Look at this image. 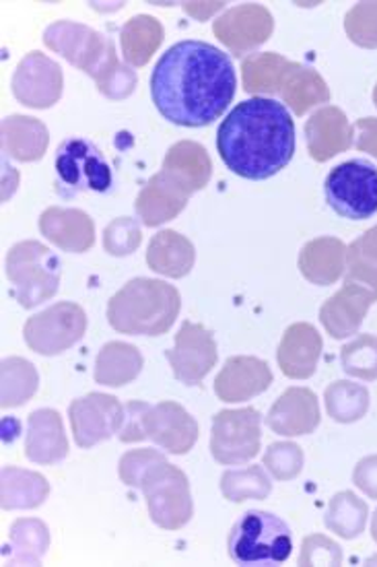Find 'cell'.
<instances>
[{"instance_id": "25", "label": "cell", "mask_w": 377, "mask_h": 567, "mask_svg": "<svg viewBox=\"0 0 377 567\" xmlns=\"http://www.w3.org/2000/svg\"><path fill=\"white\" fill-rule=\"evenodd\" d=\"M374 102H376V105H377V85H376V90H374Z\"/></svg>"}, {"instance_id": "4", "label": "cell", "mask_w": 377, "mask_h": 567, "mask_svg": "<svg viewBox=\"0 0 377 567\" xmlns=\"http://www.w3.org/2000/svg\"><path fill=\"white\" fill-rule=\"evenodd\" d=\"M56 188L64 198L78 193L106 195L114 188V172L104 153L87 138L71 136L56 150Z\"/></svg>"}, {"instance_id": "23", "label": "cell", "mask_w": 377, "mask_h": 567, "mask_svg": "<svg viewBox=\"0 0 377 567\" xmlns=\"http://www.w3.org/2000/svg\"><path fill=\"white\" fill-rule=\"evenodd\" d=\"M357 128V150L371 153L377 157V118H363L355 124Z\"/></svg>"}, {"instance_id": "8", "label": "cell", "mask_w": 377, "mask_h": 567, "mask_svg": "<svg viewBox=\"0 0 377 567\" xmlns=\"http://www.w3.org/2000/svg\"><path fill=\"white\" fill-rule=\"evenodd\" d=\"M310 155L316 162H326L334 155L350 147V126L338 107H324L316 112L305 124Z\"/></svg>"}, {"instance_id": "3", "label": "cell", "mask_w": 377, "mask_h": 567, "mask_svg": "<svg viewBox=\"0 0 377 567\" xmlns=\"http://www.w3.org/2000/svg\"><path fill=\"white\" fill-rule=\"evenodd\" d=\"M227 551L240 566L285 564L293 553V535L283 518L271 512L250 509L231 526Z\"/></svg>"}, {"instance_id": "7", "label": "cell", "mask_w": 377, "mask_h": 567, "mask_svg": "<svg viewBox=\"0 0 377 567\" xmlns=\"http://www.w3.org/2000/svg\"><path fill=\"white\" fill-rule=\"evenodd\" d=\"M376 299L377 293L367 291L362 285L347 284L333 299H328L322 306V324L334 339L350 337L359 330L365 313Z\"/></svg>"}, {"instance_id": "21", "label": "cell", "mask_w": 377, "mask_h": 567, "mask_svg": "<svg viewBox=\"0 0 377 567\" xmlns=\"http://www.w3.org/2000/svg\"><path fill=\"white\" fill-rule=\"evenodd\" d=\"M269 463L272 464L271 468L276 477H295L302 471V449L293 446V444H274V446H271Z\"/></svg>"}, {"instance_id": "19", "label": "cell", "mask_w": 377, "mask_h": 567, "mask_svg": "<svg viewBox=\"0 0 377 567\" xmlns=\"http://www.w3.org/2000/svg\"><path fill=\"white\" fill-rule=\"evenodd\" d=\"M345 30L353 44L377 48V2H359L345 17Z\"/></svg>"}, {"instance_id": "5", "label": "cell", "mask_w": 377, "mask_h": 567, "mask_svg": "<svg viewBox=\"0 0 377 567\" xmlns=\"http://www.w3.org/2000/svg\"><path fill=\"white\" fill-rule=\"evenodd\" d=\"M328 207L350 221L371 219L377 213V167L367 159L336 165L324 182Z\"/></svg>"}, {"instance_id": "12", "label": "cell", "mask_w": 377, "mask_h": 567, "mask_svg": "<svg viewBox=\"0 0 377 567\" xmlns=\"http://www.w3.org/2000/svg\"><path fill=\"white\" fill-rule=\"evenodd\" d=\"M345 252L347 250L338 239L320 238L310 241L300 258L305 279L316 285H333L338 281L345 269Z\"/></svg>"}, {"instance_id": "17", "label": "cell", "mask_w": 377, "mask_h": 567, "mask_svg": "<svg viewBox=\"0 0 377 567\" xmlns=\"http://www.w3.org/2000/svg\"><path fill=\"white\" fill-rule=\"evenodd\" d=\"M367 508L353 493H338L334 497L331 514L326 516V526L341 537L353 538L363 533Z\"/></svg>"}, {"instance_id": "11", "label": "cell", "mask_w": 377, "mask_h": 567, "mask_svg": "<svg viewBox=\"0 0 377 567\" xmlns=\"http://www.w3.org/2000/svg\"><path fill=\"white\" fill-rule=\"evenodd\" d=\"M281 93L297 116L305 114L310 107L326 104L331 100L328 85L317 75V71L297 62H289L281 81Z\"/></svg>"}, {"instance_id": "13", "label": "cell", "mask_w": 377, "mask_h": 567, "mask_svg": "<svg viewBox=\"0 0 377 567\" xmlns=\"http://www.w3.org/2000/svg\"><path fill=\"white\" fill-rule=\"evenodd\" d=\"M217 28L233 30L231 35L221 38V42L229 45L235 54H242L245 50V42H248V48H256L258 44H264L269 40V35L272 33V17L264 7L250 4L245 25H238L231 17L226 16L223 19H219Z\"/></svg>"}, {"instance_id": "9", "label": "cell", "mask_w": 377, "mask_h": 567, "mask_svg": "<svg viewBox=\"0 0 377 567\" xmlns=\"http://www.w3.org/2000/svg\"><path fill=\"white\" fill-rule=\"evenodd\" d=\"M269 423L272 430L285 435L314 432L320 423L316 394L305 389L287 390L283 399L272 406Z\"/></svg>"}, {"instance_id": "15", "label": "cell", "mask_w": 377, "mask_h": 567, "mask_svg": "<svg viewBox=\"0 0 377 567\" xmlns=\"http://www.w3.org/2000/svg\"><path fill=\"white\" fill-rule=\"evenodd\" d=\"M369 392L353 382H334L326 390L328 415L338 423H353L367 413Z\"/></svg>"}, {"instance_id": "14", "label": "cell", "mask_w": 377, "mask_h": 567, "mask_svg": "<svg viewBox=\"0 0 377 567\" xmlns=\"http://www.w3.org/2000/svg\"><path fill=\"white\" fill-rule=\"evenodd\" d=\"M289 60L269 52V54H256L243 62V81L245 90L256 93H279L281 81L285 75Z\"/></svg>"}, {"instance_id": "18", "label": "cell", "mask_w": 377, "mask_h": 567, "mask_svg": "<svg viewBox=\"0 0 377 567\" xmlns=\"http://www.w3.org/2000/svg\"><path fill=\"white\" fill-rule=\"evenodd\" d=\"M343 370L362 378V380H377V339L371 334H362L357 341L347 344L341 353Z\"/></svg>"}, {"instance_id": "16", "label": "cell", "mask_w": 377, "mask_h": 567, "mask_svg": "<svg viewBox=\"0 0 377 567\" xmlns=\"http://www.w3.org/2000/svg\"><path fill=\"white\" fill-rule=\"evenodd\" d=\"M347 284L369 285L377 293V227L348 248Z\"/></svg>"}, {"instance_id": "1", "label": "cell", "mask_w": 377, "mask_h": 567, "mask_svg": "<svg viewBox=\"0 0 377 567\" xmlns=\"http://www.w3.org/2000/svg\"><path fill=\"white\" fill-rule=\"evenodd\" d=\"M238 79L223 50L200 40L171 45L151 75L157 112L176 126L202 128L221 118L233 102Z\"/></svg>"}, {"instance_id": "6", "label": "cell", "mask_w": 377, "mask_h": 567, "mask_svg": "<svg viewBox=\"0 0 377 567\" xmlns=\"http://www.w3.org/2000/svg\"><path fill=\"white\" fill-rule=\"evenodd\" d=\"M45 45L61 52L62 56L71 60L76 69H83L85 73L95 76L100 83H104V75L114 71L121 73L124 66L118 64L116 48L107 40L106 35L90 30L85 25H76L69 21L54 23L45 31Z\"/></svg>"}, {"instance_id": "10", "label": "cell", "mask_w": 377, "mask_h": 567, "mask_svg": "<svg viewBox=\"0 0 377 567\" xmlns=\"http://www.w3.org/2000/svg\"><path fill=\"white\" fill-rule=\"evenodd\" d=\"M322 351V339L310 324H295L287 330L279 361L289 378H310L316 372L317 359Z\"/></svg>"}, {"instance_id": "22", "label": "cell", "mask_w": 377, "mask_h": 567, "mask_svg": "<svg viewBox=\"0 0 377 567\" xmlns=\"http://www.w3.org/2000/svg\"><path fill=\"white\" fill-rule=\"evenodd\" d=\"M355 485L362 487L369 497L377 499V456L363 458L355 468Z\"/></svg>"}, {"instance_id": "20", "label": "cell", "mask_w": 377, "mask_h": 567, "mask_svg": "<svg viewBox=\"0 0 377 567\" xmlns=\"http://www.w3.org/2000/svg\"><path fill=\"white\" fill-rule=\"evenodd\" d=\"M157 25V21L153 17H136L130 23L124 25L122 30V45H124V56L128 62H133L135 66L147 64V60L151 59L153 45L145 44V33H149Z\"/></svg>"}, {"instance_id": "24", "label": "cell", "mask_w": 377, "mask_h": 567, "mask_svg": "<svg viewBox=\"0 0 377 567\" xmlns=\"http://www.w3.org/2000/svg\"><path fill=\"white\" fill-rule=\"evenodd\" d=\"M371 533H374V538L377 540V512L376 516H374V528H371Z\"/></svg>"}, {"instance_id": "2", "label": "cell", "mask_w": 377, "mask_h": 567, "mask_svg": "<svg viewBox=\"0 0 377 567\" xmlns=\"http://www.w3.org/2000/svg\"><path fill=\"white\" fill-rule=\"evenodd\" d=\"M297 147L295 120L271 97L235 105L217 131V151L240 178L269 179L285 169Z\"/></svg>"}]
</instances>
